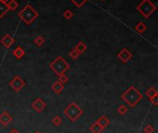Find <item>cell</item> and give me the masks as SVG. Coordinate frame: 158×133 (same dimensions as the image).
<instances>
[{"instance_id": "7c38bea8", "label": "cell", "mask_w": 158, "mask_h": 133, "mask_svg": "<svg viewBox=\"0 0 158 133\" xmlns=\"http://www.w3.org/2000/svg\"><path fill=\"white\" fill-rule=\"evenodd\" d=\"M52 90L54 93H56V94H59L62 93V91L64 90V84H62L61 82H59L58 81H55L53 84H52Z\"/></svg>"}, {"instance_id": "7402d4cb", "label": "cell", "mask_w": 158, "mask_h": 133, "mask_svg": "<svg viewBox=\"0 0 158 133\" xmlns=\"http://www.w3.org/2000/svg\"><path fill=\"white\" fill-rule=\"evenodd\" d=\"M77 7H82L89 0H70Z\"/></svg>"}, {"instance_id": "1f68e13d", "label": "cell", "mask_w": 158, "mask_h": 133, "mask_svg": "<svg viewBox=\"0 0 158 133\" xmlns=\"http://www.w3.org/2000/svg\"><path fill=\"white\" fill-rule=\"evenodd\" d=\"M101 1H105V0H101Z\"/></svg>"}, {"instance_id": "4dcf8cb0", "label": "cell", "mask_w": 158, "mask_h": 133, "mask_svg": "<svg viewBox=\"0 0 158 133\" xmlns=\"http://www.w3.org/2000/svg\"><path fill=\"white\" fill-rule=\"evenodd\" d=\"M34 133H42V132H40V131H35Z\"/></svg>"}, {"instance_id": "9c48e42d", "label": "cell", "mask_w": 158, "mask_h": 133, "mask_svg": "<svg viewBox=\"0 0 158 133\" xmlns=\"http://www.w3.org/2000/svg\"><path fill=\"white\" fill-rule=\"evenodd\" d=\"M1 44H3V46H5L6 48H10V46H12L15 43V39L10 35V34H5L1 40H0Z\"/></svg>"}, {"instance_id": "7a4b0ae2", "label": "cell", "mask_w": 158, "mask_h": 133, "mask_svg": "<svg viewBox=\"0 0 158 133\" xmlns=\"http://www.w3.org/2000/svg\"><path fill=\"white\" fill-rule=\"evenodd\" d=\"M38 12L32 7L31 5H26L19 13V19L27 25L31 24L37 18H38Z\"/></svg>"}, {"instance_id": "4fadbf2b", "label": "cell", "mask_w": 158, "mask_h": 133, "mask_svg": "<svg viewBox=\"0 0 158 133\" xmlns=\"http://www.w3.org/2000/svg\"><path fill=\"white\" fill-rule=\"evenodd\" d=\"M74 49H75L80 55H81V54H84V53L86 52V50H87V45H86V44L83 43L82 41H80V42L75 45Z\"/></svg>"}, {"instance_id": "9a60e30c", "label": "cell", "mask_w": 158, "mask_h": 133, "mask_svg": "<svg viewBox=\"0 0 158 133\" xmlns=\"http://www.w3.org/2000/svg\"><path fill=\"white\" fill-rule=\"evenodd\" d=\"M90 131L92 133H101L103 131H104V129L100 126V125H98L96 122H94V123H93L91 126H90Z\"/></svg>"}, {"instance_id": "30bf717a", "label": "cell", "mask_w": 158, "mask_h": 133, "mask_svg": "<svg viewBox=\"0 0 158 133\" xmlns=\"http://www.w3.org/2000/svg\"><path fill=\"white\" fill-rule=\"evenodd\" d=\"M13 118L6 112V111H4L1 115H0V124L2 126H5L6 127L11 121H12Z\"/></svg>"}, {"instance_id": "ba28073f", "label": "cell", "mask_w": 158, "mask_h": 133, "mask_svg": "<svg viewBox=\"0 0 158 133\" xmlns=\"http://www.w3.org/2000/svg\"><path fill=\"white\" fill-rule=\"evenodd\" d=\"M31 107L37 112V113H41L44 111V109L46 107V104L45 102L41 99V98H37L34 100V102L31 104Z\"/></svg>"}, {"instance_id": "484cf974", "label": "cell", "mask_w": 158, "mask_h": 133, "mask_svg": "<svg viewBox=\"0 0 158 133\" xmlns=\"http://www.w3.org/2000/svg\"><path fill=\"white\" fill-rule=\"evenodd\" d=\"M69 57H71L73 60H75V59H77L78 57H79V56H80V54L73 48L70 52H69Z\"/></svg>"}, {"instance_id": "52a82bcc", "label": "cell", "mask_w": 158, "mask_h": 133, "mask_svg": "<svg viewBox=\"0 0 158 133\" xmlns=\"http://www.w3.org/2000/svg\"><path fill=\"white\" fill-rule=\"evenodd\" d=\"M118 58L123 62V63H128L131 58H132V54L131 52L127 49V48H123L122 50H120L118 54Z\"/></svg>"}, {"instance_id": "3957f363", "label": "cell", "mask_w": 158, "mask_h": 133, "mask_svg": "<svg viewBox=\"0 0 158 133\" xmlns=\"http://www.w3.org/2000/svg\"><path fill=\"white\" fill-rule=\"evenodd\" d=\"M49 67L53 70V72L58 77V76H61V75L65 74V72L68 69H69L70 65L65 60L64 57L59 56L50 63Z\"/></svg>"}, {"instance_id": "8992f818", "label": "cell", "mask_w": 158, "mask_h": 133, "mask_svg": "<svg viewBox=\"0 0 158 133\" xmlns=\"http://www.w3.org/2000/svg\"><path fill=\"white\" fill-rule=\"evenodd\" d=\"M26 85V82L24 80L21 79L20 76H14L13 79L9 81V86L15 91V92H20Z\"/></svg>"}, {"instance_id": "5b68a950", "label": "cell", "mask_w": 158, "mask_h": 133, "mask_svg": "<svg viewBox=\"0 0 158 133\" xmlns=\"http://www.w3.org/2000/svg\"><path fill=\"white\" fill-rule=\"evenodd\" d=\"M136 8L142 14V16L145 19H149L151 15L156 10V5L151 0H143L137 6Z\"/></svg>"}, {"instance_id": "ffe728a7", "label": "cell", "mask_w": 158, "mask_h": 133, "mask_svg": "<svg viewBox=\"0 0 158 133\" xmlns=\"http://www.w3.org/2000/svg\"><path fill=\"white\" fill-rule=\"evenodd\" d=\"M6 5L9 10H16L19 6V3L16 0H9Z\"/></svg>"}, {"instance_id": "d6986e66", "label": "cell", "mask_w": 158, "mask_h": 133, "mask_svg": "<svg viewBox=\"0 0 158 133\" xmlns=\"http://www.w3.org/2000/svg\"><path fill=\"white\" fill-rule=\"evenodd\" d=\"M158 92L157 90L155 87H150L147 91H146V95L148 96V98H152L156 95H157Z\"/></svg>"}, {"instance_id": "5bb4252c", "label": "cell", "mask_w": 158, "mask_h": 133, "mask_svg": "<svg viewBox=\"0 0 158 133\" xmlns=\"http://www.w3.org/2000/svg\"><path fill=\"white\" fill-rule=\"evenodd\" d=\"M12 54H13V56H14L17 59H20V58H22V57L24 56V55H25V51L23 50V48H22V47L18 46V47H16V48L13 50Z\"/></svg>"}, {"instance_id": "603a6c76", "label": "cell", "mask_w": 158, "mask_h": 133, "mask_svg": "<svg viewBox=\"0 0 158 133\" xmlns=\"http://www.w3.org/2000/svg\"><path fill=\"white\" fill-rule=\"evenodd\" d=\"M118 113L120 115V116H124V115H126L127 114V112H128V107L126 106H124V105H121L118 108Z\"/></svg>"}, {"instance_id": "2e32d148", "label": "cell", "mask_w": 158, "mask_h": 133, "mask_svg": "<svg viewBox=\"0 0 158 133\" xmlns=\"http://www.w3.org/2000/svg\"><path fill=\"white\" fill-rule=\"evenodd\" d=\"M135 30L138 33L143 34V32H145V31L147 30V26L143 23V22H139L136 26H135Z\"/></svg>"}, {"instance_id": "f546056e", "label": "cell", "mask_w": 158, "mask_h": 133, "mask_svg": "<svg viewBox=\"0 0 158 133\" xmlns=\"http://www.w3.org/2000/svg\"><path fill=\"white\" fill-rule=\"evenodd\" d=\"M2 3H5V4H7V2L9 1V0H0Z\"/></svg>"}, {"instance_id": "cb8c5ba5", "label": "cell", "mask_w": 158, "mask_h": 133, "mask_svg": "<svg viewBox=\"0 0 158 133\" xmlns=\"http://www.w3.org/2000/svg\"><path fill=\"white\" fill-rule=\"evenodd\" d=\"M63 16H64V18H65L66 19H72V18H73L74 14H73V12H72L70 9H67V10H65V11H64Z\"/></svg>"}, {"instance_id": "4316f807", "label": "cell", "mask_w": 158, "mask_h": 133, "mask_svg": "<svg viewBox=\"0 0 158 133\" xmlns=\"http://www.w3.org/2000/svg\"><path fill=\"white\" fill-rule=\"evenodd\" d=\"M58 81L61 82L62 84H66L68 81H69V77L65 74L61 75V76H58Z\"/></svg>"}, {"instance_id": "8fae6325", "label": "cell", "mask_w": 158, "mask_h": 133, "mask_svg": "<svg viewBox=\"0 0 158 133\" xmlns=\"http://www.w3.org/2000/svg\"><path fill=\"white\" fill-rule=\"evenodd\" d=\"M98 125H100L103 129H106V127H108L110 125V120L108 119L107 117L106 116H101L96 121H95Z\"/></svg>"}, {"instance_id": "83f0119b", "label": "cell", "mask_w": 158, "mask_h": 133, "mask_svg": "<svg viewBox=\"0 0 158 133\" xmlns=\"http://www.w3.org/2000/svg\"><path fill=\"white\" fill-rule=\"evenodd\" d=\"M149 101L150 103L154 106H158V94L152 97V98H149Z\"/></svg>"}, {"instance_id": "e0dca14e", "label": "cell", "mask_w": 158, "mask_h": 133, "mask_svg": "<svg viewBox=\"0 0 158 133\" xmlns=\"http://www.w3.org/2000/svg\"><path fill=\"white\" fill-rule=\"evenodd\" d=\"M8 11H9V9L7 7V5L5 3H2L0 1V19L3 18Z\"/></svg>"}, {"instance_id": "277c9868", "label": "cell", "mask_w": 158, "mask_h": 133, "mask_svg": "<svg viewBox=\"0 0 158 133\" xmlns=\"http://www.w3.org/2000/svg\"><path fill=\"white\" fill-rule=\"evenodd\" d=\"M64 114L70 121L74 122L83 114V110L76 103L72 102L64 109Z\"/></svg>"}, {"instance_id": "d4e9b609", "label": "cell", "mask_w": 158, "mask_h": 133, "mask_svg": "<svg viewBox=\"0 0 158 133\" xmlns=\"http://www.w3.org/2000/svg\"><path fill=\"white\" fill-rule=\"evenodd\" d=\"M155 127L151 124H147L144 129H143V132L144 133H154L155 132Z\"/></svg>"}, {"instance_id": "6da1fadb", "label": "cell", "mask_w": 158, "mask_h": 133, "mask_svg": "<svg viewBox=\"0 0 158 133\" xmlns=\"http://www.w3.org/2000/svg\"><path fill=\"white\" fill-rule=\"evenodd\" d=\"M143 94L139 92V90L134 87L133 85L130 86L129 89H127L123 94L121 95L122 100L127 103L129 105V106L131 107H134L136 106L137 104H139L140 101H142L143 99Z\"/></svg>"}, {"instance_id": "44dd1931", "label": "cell", "mask_w": 158, "mask_h": 133, "mask_svg": "<svg viewBox=\"0 0 158 133\" xmlns=\"http://www.w3.org/2000/svg\"><path fill=\"white\" fill-rule=\"evenodd\" d=\"M52 124L56 127H58L62 124V118L59 116H56L52 118Z\"/></svg>"}, {"instance_id": "ac0fdd59", "label": "cell", "mask_w": 158, "mask_h": 133, "mask_svg": "<svg viewBox=\"0 0 158 133\" xmlns=\"http://www.w3.org/2000/svg\"><path fill=\"white\" fill-rule=\"evenodd\" d=\"M33 43H34L38 47H40V46H42V45H44V43H45V39H44L43 36H37V37H35V38H34Z\"/></svg>"}, {"instance_id": "f1b7e54d", "label": "cell", "mask_w": 158, "mask_h": 133, "mask_svg": "<svg viewBox=\"0 0 158 133\" xmlns=\"http://www.w3.org/2000/svg\"><path fill=\"white\" fill-rule=\"evenodd\" d=\"M8 133H19V131H17L16 129H13V130H11V131H10Z\"/></svg>"}]
</instances>
